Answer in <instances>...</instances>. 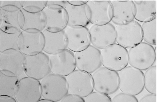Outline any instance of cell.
<instances>
[{"label":"cell","mask_w":157,"mask_h":102,"mask_svg":"<svg viewBox=\"0 0 157 102\" xmlns=\"http://www.w3.org/2000/svg\"><path fill=\"white\" fill-rule=\"evenodd\" d=\"M128 54L130 65L141 71L147 70L153 66L156 59V49L145 42L130 48Z\"/></svg>","instance_id":"3957f363"},{"label":"cell","mask_w":157,"mask_h":102,"mask_svg":"<svg viewBox=\"0 0 157 102\" xmlns=\"http://www.w3.org/2000/svg\"><path fill=\"white\" fill-rule=\"evenodd\" d=\"M47 17L45 29L56 32L63 31L67 26L68 16L63 6L52 4L47 5L43 11Z\"/></svg>","instance_id":"ac0fdd59"},{"label":"cell","mask_w":157,"mask_h":102,"mask_svg":"<svg viewBox=\"0 0 157 102\" xmlns=\"http://www.w3.org/2000/svg\"><path fill=\"white\" fill-rule=\"evenodd\" d=\"M25 22L21 9L14 6L0 8V30L9 33L22 31Z\"/></svg>","instance_id":"ba28073f"},{"label":"cell","mask_w":157,"mask_h":102,"mask_svg":"<svg viewBox=\"0 0 157 102\" xmlns=\"http://www.w3.org/2000/svg\"><path fill=\"white\" fill-rule=\"evenodd\" d=\"M0 102H17L13 97L7 95L0 96Z\"/></svg>","instance_id":"836d02e7"},{"label":"cell","mask_w":157,"mask_h":102,"mask_svg":"<svg viewBox=\"0 0 157 102\" xmlns=\"http://www.w3.org/2000/svg\"><path fill=\"white\" fill-rule=\"evenodd\" d=\"M144 87L150 93L157 94V67L152 66L147 70L144 75Z\"/></svg>","instance_id":"4316f807"},{"label":"cell","mask_w":157,"mask_h":102,"mask_svg":"<svg viewBox=\"0 0 157 102\" xmlns=\"http://www.w3.org/2000/svg\"><path fill=\"white\" fill-rule=\"evenodd\" d=\"M85 102H111L112 99L107 95L98 92H92L86 97Z\"/></svg>","instance_id":"f1b7e54d"},{"label":"cell","mask_w":157,"mask_h":102,"mask_svg":"<svg viewBox=\"0 0 157 102\" xmlns=\"http://www.w3.org/2000/svg\"><path fill=\"white\" fill-rule=\"evenodd\" d=\"M60 102H85L82 98L72 94H67L60 101Z\"/></svg>","instance_id":"1f68e13d"},{"label":"cell","mask_w":157,"mask_h":102,"mask_svg":"<svg viewBox=\"0 0 157 102\" xmlns=\"http://www.w3.org/2000/svg\"><path fill=\"white\" fill-rule=\"evenodd\" d=\"M38 102H52L51 101H50V100H48V99H40L39 101Z\"/></svg>","instance_id":"d590c367"},{"label":"cell","mask_w":157,"mask_h":102,"mask_svg":"<svg viewBox=\"0 0 157 102\" xmlns=\"http://www.w3.org/2000/svg\"><path fill=\"white\" fill-rule=\"evenodd\" d=\"M135 19L142 23L156 17L157 1H133Z\"/></svg>","instance_id":"44dd1931"},{"label":"cell","mask_w":157,"mask_h":102,"mask_svg":"<svg viewBox=\"0 0 157 102\" xmlns=\"http://www.w3.org/2000/svg\"><path fill=\"white\" fill-rule=\"evenodd\" d=\"M115 31L116 41L125 48L134 47L143 40L141 25L134 20L117 25Z\"/></svg>","instance_id":"277c9868"},{"label":"cell","mask_w":157,"mask_h":102,"mask_svg":"<svg viewBox=\"0 0 157 102\" xmlns=\"http://www.w3.org/2000/svg\"><path fill=\"white\" fill-rule=\"evenodd\" d=\"M25 1H0V8L11 5L16 6L21 9Z\"/></svg>","instance_id":"4dcf8cb0"},{"label":"cell","mask_w":157,"mask_h":102,"mask_svg":"<svg viewBox=\"0 0 157 102\" xmlns=\"http://www.w3.org/2000/svg\"><path fill=\"white\" fill-rule=\"evenodd\" d=\"M112 102H138L137 98L134 96L121 93L115 96L112 100Z\"/></svg>","instance_id":"f546056e"},{"label":"cell","mask_w":157,"mask_h":102,"mask_svg":"<svg viewBox=\"0 0 157 102\" xmlns=\"http://www.w3.org/2000/svg\"><path fill=\"white\" fill-rule=\"evenodd\" d=\"M92 77L94 89L97 92L110 95L119 89V75L117 71L101 67L94 72Z\"/></svg>","instance_id":"9c48e42d"},{"label":"cell","mask_w":157,"mask_h":102,"mask_svg":"<svg viewBox=\"0 0 157 102\" xmlns=\"http://www.w3.org/2000/svg\"><path fill=\"white\" fill-rule=\"evenodd\" d=\"M22 31L11 34L6 33L0 30V52L10 49L19 50L17 44L18 39Z\"/></svg>","instance_id":"484cf974"},{"label":"cell","mask_w":157,"mask_h":102,"mask_svg":"<svg viewBox=\"0 0 157 102\" xmlns=\"http://www.w3.org/2000/svg\"><path fill=\"white\" fill-rule=\"evenodd\" d=\"M25 22L22 30L35 29L42 31L45 29L47 17L43 11L37 13H31L21 9Z\"/></svg>","instance_id":"603a6c76"},{"label":"cell","mask_w":157,"mask_h":102,"mask_svg":"<svg viewBox=\"0 0 157 102\" xmlns=\"http://www.w3.org/2000/svg\"><path fill=\"white\" fill-rule=\"evenodd\" d=\"M42 96L52 102H58L69 93L66 78L50 73L41 80Z\"/></svg>","instance_id":"7a4b0ae2"},{"label":"cell","mask_w":157,"mask_h":102,"mask_svg":"<svg viewBox=\"0 0 157 102\" xmlns=\"http://www.w3.org/2000/svg\"><path fill=\"white\" fill-rule=\"evenodd\" d=\"M67 77L66 79L70 93L84 98L93 92L94 81L90 73L76 70Z\"/></svg>","instance_id":"52a82bcc"},{"label":"cell","mask_w":157,"mask_h":102,"mask_svg":"<svg viewBox=\"0 0 157 102\" xmlns=\"http://www.w3.org/2000/svg\"><path fill=\"white\" fill-rule=\"evenodd\" d=\"M119 88L124 93L133 96L140 94L144 88V74L132 67H126L118 73Z\"/></svg>","instance_id":"6da1fadb"},{"label":"cell","mask_w":157,"mask_h":102,"mask_svg":"<svg viewBox=\"0 0 157 102\" xmlns=\"http://www.w3.org/2000/svg\"><path fill=\"white\" fill-rule=\"evenodd\" d=\"M18 49L25 55L42 52L45 44L44 35L41 31L35 29L23 31L18 37Z\"/></svg>","instance_id":"8fae6325"},{"label":"cell","mask_w":157,"mask_h":102,"mask_svg":"<svg viewBox=\"0 0 157 102\" xmlns=\"http://www.w3.org/2000/svg\"><path fill=\"white\" fill-rule=\"evenodd\" d=\"M143 40L151 45L157 44V17L152 20L143 23L141 26Z\"/></svg>","instance_id":"d4e9b609"},{"label":"cell","mask_w":157,"mask_h":102,"mask_svg":"<svg viewBox=\"0 0 157 102\" xmlns=\"http://www.w3.org/2000/svg\"><path fill=\"white\" fill-rule=\"evenodd\" d=\"M140 101L157 102L156 95L151 94L146 95L142 97Z\"/></svg>","instance_id":"d6a6232c"},{"label":"cell","mask_w":157,"mask_h":102,"mask_svg":"<svg viewBox=\"0 0 157 102\" xmlns=\"http://www.w3.org/2000/svg\"><path fill=\"white\" fill-rule=\"evenodd\" d=\"M19 80L17 76L0 71V96L14 97L15 89Z\"/></svg>","instance_id":"cb8c5ba5"},{"label":"cell","mask_w":157,"mask_h":102,"mask_svg":"<svg viewBox=\"0 0 157 102\" xmlns=\"http://www.w3.org/2000/svg\"><path fill=\"white\" fill-rule=\"evenodd\" d=\"M48 3V1H25L22 9L29 13H38L44 10Z\"/></svg>","instance_id":"83f0119b"},{"label":"cell","mask_w":157,"mask_h":102,"mask_svg":"<svg viewBox=\"0 0 157 102\" xmlns=\"http://www.w3.org/2000/svg\"><path fill=\"white\" fill-rule=\"evenodd\" d=\"M86 5L75 6L69 4L67 1L63 7L68 16L67 26L80 25L86 27L90 23L86 13Z\"/></svg>","instance_id":"7402d4cb"},{"label":"cell","mask_w":157,"mask_h":102,"mask_svg":"<svg viewBox=\"0 0 157 102\" xmlns=\"http://www.w3.org/2000/svg\"><path fill=\"white\" fill-rule=\"evenodd\" d=\"M70 4L75 6H79L86 4L88 1H67Z\"/></svg>","instance_id":"e575fe53"},{"label":"cell","mask_w":157,"mask_h":102,"mask_svg":"<svg viewBox=\"0 0 157 102\" xmlns=\"http://www.w3.org/2000/svg\"><path fill=\"white\" fill-rule=\"evenodd\" d=\"M24 71L27 77L41 80L51 72L49 57L42 52L25 55Z\"/></svg>","instance_id":"8992f818"},{"label":"cell","mask_w":157,"mask_h":102,"mask_svg":"<svg viewBox=\"0 0 157 102\" xmlns=\"http://www.w3.org/2000/svg\"><path fill=\"white\" fill-rule=\"evenodd\" d=\"M42 32L45 39L43 51L45 53L51 54L67 49V40L64 30L53 32L45 29Z\"/></svg>","instance_id":"ffe728a7"},{"label":"cell","mask_w":157,"mask_h":102,"mask_svg":"<svg viewBox=\"0 0 157 102\" xmlns=\"http://www.w3.org/2000/svg\"><path fill=\"white\" fill-rule=\"evenodd\" d=\"M101 53L102 64L109 70L119 71L128 65V50L118 44L108 46L101 50Z\"/></svg>","instance_id":"5b68a950"},{"label":"cell","mask_w":157,"mask_h":102,"mask_svg":"<svg viewBox=\"0 0 157 102\" xmlns=\"http://www.w3.org/2000/svg\"><path fill=\"white\" fill-rule=\"evenodd\" d=\"M49 59L51 72L55 75L67 76L76 68L75 54L67 49L50 54Z\"/></svg>","instance_id":"7c38bea8"},{"label":"cell","mask_w":157,"mask_h":102,"mask_svg":"<svg viewBox=\"0 0 157 102\" xmlns=\"http://www.w3.org/2000/svg\"><path fill=\"white\" fill-rule=\"evenodd\" d=\"M42 97L40 83L39 80L27 77L18 81L14 95L17 102H38Z\"/></svg>","instance_id":"4fadbf2b"},{"label":"cell","mask_w":157,"mask_h":102,"mask_svg":"<svg viewBox=\"0 0 157 102\" xmlns=\"http://www.w3.org/2000/svg\"><path fill=\"white\" fill-rule=\"evenodd\" d=\"M75 56L77 69L90 74L102 65L101 51L93 46L90 45L85 49L75 52Z\"/></svg>","instance_id":"2e32d148"},{"label":"cell","mask_w":157,"mask_h":102,"mask_svg":"<svg viewBox=\"0 0 157 102\" xmlns=\"http://www.w3.org/2000/svg\"><path fill=\"white\" fill-rule=\"evenodd\" d=\"M67 47L74 52H79L87 48L91 43L89 30L86 27L80 25L67 26L64 30Z\"/></svg>","instance_id":"9a60e30c"},{"label":"cell","mask_w":157,"mask_h":102,"mask_svg":"<svg viewBox=\"0 0 157 102\" xmlns=\"http://www.w3.org/2000/svg\"><path fill=\"white\" fill-rule=\"evenodd\" d=\"M86 5V15L90 23L101 25L112 21L113 9L109 1H88Z\"/></svg>","instance_id":"30bf717a"},{"label":"cell","mask_w":157,"mask_h":102,"mask_svg":"<svg viewBox=\"0 0 157 102\" xmlns=\"http://www.w3.org/2000/svg\"><path fill=\"white\" fill-rule=\"evenodd\" d=\"M91 43L99 49H103L116 42L115 27L110 23L104 25H92L90 28Z\"/></svg>","instance_id":"e0dca14e"},{"label":"cell","mask_w":157,"mask_h":102,"mask_svg":"<svg viewBox=\"0 0 157 102\" xmlns=\"http://www.w3.org/2000/svg\"><path fill=\"white\" fill-rule=\"evenodd\" d=\"M113 9L112 21L118 25L135 19L132 1H110Z\"/></svg>","instance_id":"d6986e66"},{"label":"cell","mask_w":157,"mask_h":102,"mask_svg":"<svg viewBox=\"0 0 157 102\" xmlns=\"http://www.w3.org/2000/svg\"><path fill=\"white\" fill-rule=\"evenodd\" d=\"M25 55L19 50L10 49L0 52V71L17 77L25 73Z\"/></svg>","instance_id":"5bb4252c"}]
</instances>
